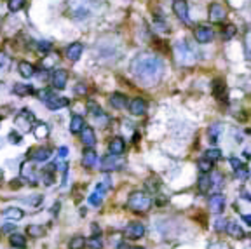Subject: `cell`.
I'll use <instances>...</instances> for the list:
<instances>
[{"mask_svg":"<svg viewBox=\"0 0 251 249\" xmlns=\"http://www.w3.org/2000/svg\"><path fill=\"white\" fill-rule=\"evenodd\" d=\"M164 71V63L159 56L141 52L131 61V73L145 86H156Z\"/></svg>","mask_w":251,"mask_h":249,"instance_id":"1","label":"cell"},{"mask_svg":"<svg viewBox=\"0 0 251 249\" xmlns=\"http://www.w3.org/2000/svg\"><path fill=\"white\" fill-rule=\"evenodd\" d=\"M173 51H175L176 61H178L182 67H192V65L197 61V52H195V49L192 47L187 40H178V42L175 44Z\"/></svg>","mask_w":251,"mask_h":249,"instance_id":"2","label":"cell"},{"mask_svg":"<svg viewBox=\"0 0 251 249\" xmlns=\"http://www.w3.org/2000/svg\"><path fill=\"white\" fill-rule=\"evenodd\" d=\"M152 199L150 195L147 194V192H141V190H136V192H133L131 195H129L128 199V209H131L133 213H148L152 207Z\"/></svg>","mask_w":251,"mask_h":249,"instance_id":"3","label":"cell"},{"mask_svg":"<svg viewBox=\"0 0 251 249\" xmlns=\"http://www.w3.org/2000/svg\"><path fill=\"white\" fill-rule=\"evenodd\" d=\"M100 166H101V171L108 173V171H120L124 167V162H122V158H120V155L108 154L101 158Z\"/></svg>","mask_w":251,"mask_h":249,"instance_id":"4","label":"cell"},{"mask_svg":"<svg viewBox=\"0 0 251 249\" xmlns=\"http://www.w3.org/2000/svg\"><path fill=\"white\" fill-rule=\"evenodd\" d=\"M124 235H126V239H129V241H138V239H141L145 235V225L143 223H129L128 226H126V230H124Z\"/></svg>","mask_w":251,"mask_h":249,"instance_id":"5","label":"cell"},{"mask_svg":"<svg viewBox=\"0 0 251 249\" xmlns=\"http://www.w3.org/2000/svg\"><path fill=\"white\" fill-rule=\"evenodd\" d=\"M35 122V115L32 113L30 110H21L20 113H18V117H16V124L20 127H23V131H30L32 129V124Z\"/></svg>","mask_w":251,"mask_h":249,"instance_id":"6","label":"cell"},{"mask_svg":"<svg viewBox=\"0 0 251 249\" xmlns=\"http://www.w3.org/2000/svg\"><path fill=\"white\" fill-rule=\"evenodd\" d=\"M51 148H44V146H39V148H32L28 152V157L35 160V162H47L51 158Z\"/></svg>","mask_w":251,"mask_h":249,"instance_id":"7","label":"cell"},{"mask_svg":"<svg viewBox=\"0 0 251 249\" xmlns=\"http://www.w3.org/2000/svg\"><path fill=\"white\" fill-rule=\"evenodd\" d=\"M225 16H227V11H225V7H223L222 4H211L209 7H207V18L211 21H223L225 20Z\"/></svg>","mask_w":251,"mask_h":249,"instance_id":"8","label":"cell"},{"mask_svg":"<svg viewBox=\"0 0 251 249\" xmlns=\"http://www.w3.org/2000/svg\"><path fill=\"white\" fill-rule=\"evenodd\" d=\"M52 87L54 89H65L67 87V82H68V71L60 68V70H54L52 71Z\"/></svg>","mask_w":251,"mask_h":249,"instance_id":"9","label":"cell"},{"mask_svg":"<svg viewBox=\"0 0 251 249\" xmlns=\"http://www.w3.org/2000/svg\"><path fill=\"white\" fill-rule=\"evenodd\" d=\"M225 204H227V201H225V197L222 194H213L209 197V211L211 213L222 214L223 209H225Z\"/></svg>","mask_w":251,"mask_h":249,"instance_id":"10","label":"cell"},{"mask_svg":"<svg viewBox=\"0 0 251 249\" xmlns=\"http://www.w3.org/2000/svg\"><path fill=\"white\" fill-rule=\"evenodd\" d=\"M173 11H175L176 18L185 23H188V4L187 0H175L173 2Z\"/></svg>","mask_w":251,"mask_h":249,"instance_id":"11","label":"cell"},{"mask_svg":"<svg viewBox=\"0 0 251 249\" xmlns=\"http://www.w3.org/2000/svg\"><path fill=\"white\" fill-rule=\"evenodd\" d=\"M213 30L209 26H206V24H203V26H197L195 28V40L199 44H207V42H211L213 39Z\"/></svg>","mask_w":251,"mask_h":249,"instance_id":"12","label":"cell"},{"mask_svg":"<svg viewBox=\"0 0 251 249\" xmlns=\"http://www.w3.org/2000/svg\"><path fill=\"white\" fill-rule=\"evenodd\" d=\"M46 107L49 108V110H61V108L68 107L70 105V99L68 98H58V96H51L49 99H46L44 101Z\"/></svg>","mask_w":251,"mask_h":249,"instance_id":"13","label":"cell"},{"mask_svg":"<svg viewBox=\"0 0 251 249\" xmlns=\"http://www.w3.org/2000/svg\"><path fill=\"white\" fill-rule=\"evenodd\" d=\"M80 139H82V143L86 146H89V148H92V146L96 145V135H94V129L89 126H84L82 131H80Z\"/></svg>","mask_w":251,"mask_h":249,"instance_id":"14","label":"cell"},{"mask_svg":"<svg viewBox=\"0 0 251 249\" xmlns=\"http://www.w3.org/2000/svg\"><path fill=\"white\" fill-rule=\"evenodd\" d=\"M84 52V45L80 42H73L67 47V58L70 61H79Z\"/></svg>","mask_w":251,"mask_h":249,"instance_id":"15","label":"cell"},{"mask_svg":"<svg viewBox=\"0 0 251 249\" xmlns=\"http://www.w3.org/2000/svg\"><path fill=\"white\" fill-rule=\"evenodd\" d=\"M129 112H131L133 115H136V117L143 115L145 112H147V103H145V99L143 98L131 99V103H129Z\"/></svg>","mask_w":251,"mask_h":249,"instance_id":"16","label":"cell"},{"mask_svg":"<svg viewBox=\"0 0 251 249\" xmlns=\"http://www.w3.org/2000/svg\"><path fill=\"white\" fill-rule=\"evenodd\" d=\"M124 150H126V141L122 138H112L110 143H108V152L114 155H122Z\"/></svg>","mask_w":251,"mask_h":249,"instance_id":"17","label":"cell"},{"mask_svg":"<svg viewBox=\"0 0 251 249\" xmlns=\"http://www.w3.org/2000/svg\"><path fill=\"white\" fill-rule=\"evenodd\" d=\"M96 162H98V154H96L92 148H86L84 150V157H82V166L88 167V169H92V167L96 166Z\"/></svg>","mask_w":251,"mask_h":249,"instance_id":"18","label":"cell"},{"mask_svg":"<svg viewBox=\"0 0 251 249\" xmlns=\"http://www.w3.org/2000/svg\"><path fill=\"white\" fill-rule=\"evenodd\" d=\"M225 232H227L228 235H232V237H235V239L244 237V230L241 228L239 223L234 222V220H227V226H225Z\"/></svg>","mask_w":251,"mask_h":249,"instance_id":"19","label":"cell"},{"mask_svg":"<svg viewBox=\"0 0 251 249\" xmlns=\"http://www.w3.org/2000/svg\"><path fill=\"white\" fill-rule=\"evenodd\" d=\"M21 178L30 183H35L37 178H35V167H33V164H30V162L21 164Z\"/></svg>","mask_w":251,"mask_h":249,"instance_id":"20","label":"cell"},{"mask_svg":"<svg viewBox=\"0 0 251 249\" xmlns=\"http://www.w3.org/2000/svg\"><path fill=\"white\" fill-rule=\"evenodd\" d=\"M110 105L115 110H122V108L128 107V98L124 94H120V92H114V94L110 96Z\"/></svg>","mask_w":251,"mask_h":249,"instance_id":"21","label":"cell"},{"mask_svg":"<svg viewBox=\"0 0 251 249\" xmlns=\"http://www.w3.org/2000/svg\"><path fill=\"white\" fill-rule=\"evenodd\" d=\"M9 244H11L12 248H16V249H24V248H26V237H24L23 233L12 232L11 237H9Z\"/></svg>","mask_w":251,"mask_h":249,"instance_id":"22","label":"cell"},{"mask_svg":"<svg viewBox=\"0 0 251 249\" xmlns=\"http://www.w3.org/2000/svg\"><path fill=\"white\" fill-rule=\"evenodd\" d=\"M18 70H20V75L23 77V79H32L33 75H35V67L33 65H30L28 61H21L20 65H18Z\"/></svg>","mask_w":251,"mask_h":249,"instance_id":"23","label":"cell"},{"mask_svg":"<svg viewBox=\"0 0 251 249\" xmlns=\"http://www.w3.org/2000/svg\"><path fill=\"white\" fill-rule=\"evenodd\" d=\"M213 186L211 183V178H209V174L207 173H201L199 180H197V188H199L201 194H206V192H209V188Z\"/></svg>","mask_w":251,"mask_h":249,"instance_id":"24","label":"cell"},{"mask_svg":"<svg viewBox=\"0 0 251 249\" xmlns=\"http://www.w3.org/2000/svg\"><path fill=\"white\" fill-rule=\"evenodd\" d=\"M84 126H86V120H84L82 115H73L70 119V133L72 135H79Z\"/></svg>","mask_w":251,"mask_h":249,"instance_id":"25","label":"cell"},{"mask_svg":"<svg viewBox=\"0 0 251 249\" xmlns=\"http://www.w3.org/2000/svg\"><path fill=\"white\" fill-rule=\"evenodd\" d=\"M12 92L16 96H30L33 92V87L30 86V84H14V87H12Z\"/></svg>","mask_w":251,"mask_h":249,"instance_id":"26","label":"cell"},{"mask_svg":"<svg viewBox=\"0 0 251 249\" xmlns=\"http://www.w3.org/2000/svg\"><path fill=\"white\" fill-rule=\"evenodd\" d=\"M2 214H4V218H7V220H21V218L24 216V211L20 209V207H7Z\"/></svg>","mask_w":251,"mask_h":249,"instance_id":"27","label":"cell"},{"mask_svg":"<svg viewBox=\"0 0 251 249\" xmlns=\"http://www.w3.org/2000/svg\"><path fill=\"white\" fill-rule=\"evenodd\" d=\"M26 233L32 239H40L46 233V228L42 225H28L26 226Z\"/></svg>","mask_w":251,"mask_h":249,"instance_id":"28","label":"cell"},{"mask_svg":"<svg viewBox=\"0 0 251 249\" xmlns=\"http://www.w3.org/2000/svg\"><path fill=\"white\" fill-rule=\"evenodd\" d=\"M222 124H211L209 126V131H207V135H209V139H211V143L215 145V143H218V136L222 135Z\"/></svg>","mask_w":251,"mask_h":249,"instance_id":"29","label":"cell"},{"mask_svg":"<svg viewBox=\"0 0 251 249\" xmlns=\"http://www.w3.org/2000/svg\"><path fill=\"white\" fill-rule=\"evenodd\" d=\"M86 248V237L82 235H75L68 241V249H84Z\"/></svg>","mask_w":251,"mask_h":249,"instance_id":"30","label":"cell"},{"mask_svg":"<svg viewBox=\"0 0 251 249\" xmlns=\"http://www.w3.org/2000/svg\"><path fill=\"white\" fill-rule=\"evenodd\" d=\"M154 26H156V30H159V32H169V24L166 23V20H164V16H160V14H156L154 16Z\"/></svg>","mask_w":251,"mask_h":249,"instance_id":"31","label":"cell"},{"mask_svg":"<svg viewBox=\"0 0 251 249\" xmlns=\"http://www.w3.org/2000/svg\"><path fill=\"white\" fill-rule=\"evenodd\" d=\"M145 188H147L150 194H156L160 188V180L156 178V176H152V178H148L147 181H145Z\"/></svg>","mask_w":251,"mask_h":249,"instance_id":"32","label":"cell"},{"mask_svg":"<svg viewBox=\"0 0 251 249\" xmlns=\"http://www.w3.org/2000/svg\"><path fill=\"white\" fill-rule=\"evenodd\" d=\"M197 167H199L201 173H211L213 171V160H209L207 157H201L197 160Z\"/></svg>","mask_w":251,"mask_h":249,"instance_id":"33","label":"cell"},{"mask_svg":"<svg viewBox=\"0 0 251 249\" xmlns=\"http://www.w3.org/2000/svg\"><path fill=\"white\" fill-rule=\"evenodd\" d=\"M40 180H42V183H44L46 186H51L52 183H54V174H52V167L47 166L44 171H42V176H40Z\"/></svg>","mask_w":251,"mask_h":249,"instance_id":"34","label":"cell"},{"mask_svg":"<svg viewBox=\"0 0 251 249\" xmlns=\"http://www.w3.org/2000/svg\"><path fill=\"white\" fill-rule=\"evenodd\" d=\"M32 131H33V135L37 136V138H46V136L49 135V126L47 124H37L35 127H32Z\"/></svg>","mask_w":251,"mask_h":249,"instance_id":"35","label":"cell"},{"mask_svg":"<svg viewBox=\"0 0 251 249\" xmlns=\"http://www.w3.org/2000/svg\"><path fill=\"white\" fill-rule=\"evenodd\" d=\"M86 246L91 249H101L103 248V241H101V235H92L86 241Z\"/></svg>","mask_w":251,"mask_h":249,"instance_id":"36","label":"cell"},{"mask_svg":"<svg viewBox=\"0 0 251 249\" xmlns=\"http://www.w3.org/2000/svg\"><path fill=\"white\" fill-rule=\"evenodd\" d=\"M35 49L40 52V54H49L52 49V44L47 42V40H39V42L35 44Z\"/></svg>","mask_w":251,"mask_h":249,"instance_id":"37","label":"cell"},{"mask_svg":"<svg viewBox=\"0 0 251 249\" xmlns=\"http://www.w3.org/2000/svg\"><path fill=\"white\" fill-rule=\"evenodd\" d=\"M89 204H92V206H96V207H100L101 204H103V194L96 190L94 194L89 195Z\"/></svg>","mask_w":251,"mask_h":249,"instance_id":"38","label":"cell"},{"mask_svg":"<svg viewBox=\"0 0 251 249\" xmlns=\"http://www.w3.org/2000/svg\"><path fill=\"white\" fill-rule=\"evenodd\" d=\"M24 2H26V0H9V2H7L9 11H11V12L21 11V9L24 7Z\"/></svg>","mask_w":251,"mask_h":249,"instance_id":"39","label":"cell"},{"mask_svg":"<svg viewBox=\"0 0 251 249\" xmlns=\"http://www.w3.org/2000/svg\"><path fill=\"white\" fill-rule=\"evenodd\" d=\"M204 155H206L209 160L215 162V160H220V158H222V150H218V148H209V150H206Z\"/></svg>","mask_w":251,"mask_h":249,"instance_id":"40","label":"cell"},{"mask_svg":"<svg viewBox=\"0 0 251 249\" xmlns=\"http://www.w3.org/2000/svg\"><path fill=\"white\" fill-rule=\"evenodd\" d=\"M235 33H237V28H235L234 24H227V28L223 30V39H225V40H230L232 37L235 35Z\"/></svg>","mask_w":251,"mask_h":249,"instance_id":"41","label":"cell"},{"mask_svg":"<svg viewBox=\"0 0 251 249\" xmlns=\"http://www.w3.org/2000/svg\"><path fill=\"white\" fill-rule=\"evenodd\" d=\"M88 110H89V113H91V115H94V117H98V115L105 113V112L101 110V108L98 107V105H96L94 101H89V103H88Z\"/></svg>","mask_w":251,"mask_h":249,"instance_id":"42","label":"cell"},{"mask_svg":"<svg viewBox=\"0 0 251 249\" xmlns=\"http://www.w3.org/2000/svg\"><path fill=\"white\" fill-rule=\"evenodd\" d=\"M23 202L28 206H39L42 202V195H33V199H23Z\"/></svg>","mask_w":251,"mask_h":249,"instance_id":"43","label":"cell"},{"mask_svg":"<svg viewBox=\"0 0 251 249\" xmlns=\"http://www.w3.org/2000/svg\"><path fill=\"white\" fill-rule=\"evenodd\" d=\"M225 89V86H223L222 80H215V86H213V91H215V94L218 96V98H223L222 91Z\"/></svg>","mask_w":251,"mask_h":249,"instance_id":"44","label":"cell"},{"mask_svg":"<svg viewBox=\"0 0 251 249\" xmlns=\"http://www.w3.org/2000/svg\"><path fill=\"white\" fill-rule=\"evenodd\" d=\"M225 226H227V220H225V218H218V220L215 222L216 232H225Z\"/></svg>","mask_w":251,"mask_h":249,"instance_id":"45","label":"cell"},{"mask_svg":"<svg viewBox=\"0 0 251 249\" xmlns=\"http://www.w3.org/2000/svg\"><path fill=\"white\" fill-rule=\"evenodd\" d=\"M230 166H232V169L234 171H237V169H241V167H244V164H243V160L241 158H237V157H230Z\"/></svg>","mask_w":251,"mask_h":249,"instance_id":"46","label":"cell"},{"mask_svg":"<svg viewBox=\"0 0 251 249\" xmlns=\"http://www.w3.org/2000/svg\"><path fill=\"white\" fill-rule=\"evenodd\" d=\"M248 174H250V171H248V167H241V169L235 171V178H239V180H246L248 178Z\"/></svg>","mask_w":251,"mask_h":249,"instance_id":"47","label":"cell"},{"mask_svg":"<svg viewBox=\"0 0 251 249\" xmlns=\"http://www.w3.org/2000/svg\"><path fill=\"white\" fill-rule=\"evenodd\" d=\"M9 141H11L12 145H18V143H21V135H20V133H14V131H12L11 135H9Z\"/></svg>","mask_w":251,"mask_h":249,"instance_id":"48","label":"cell"},{"mask_svg":"<svg viewBox=\"0 0 251 249\" xmlns=\"http://www.w3.org/2000/svg\"><path fill=\"white\" fill-rule=\"evenodd\" d=\"M51 96H54V92L49 91V89H42V91L39 92V98L42 99V101H46V99H49Z\"/></svg>","mask_w":251,"mask_h":249,"instance_id":"49","label":"cell"},{"mask_svg":"<svg viewBox=\"0 0 251 249\" xmlns=\"http://www.w3.org/2000/svg\"><path fill=\"white\" fill-rule=\"evenodd\" d=\"M9 65V56L5 52H0V68H4Z\"/></svg>","mask_w":251,"mask_h":249,"instance_id":"50","label":"cell"},{"mask_svg":"<svg viewBox=\"0 0 251 249\" xmlns=\"http://www.w3.org/2000/svg\"><path fill=\"white\" fill-rule=\"evenodd\" d=\"M75 92H77V94H86V92H88V87L84 86V84H77Z\"/></svg>","mask_w":251,"mask_h":249,"instance_id":"51","label":"cell"},{"mask_svg":"<svg viewBox=\"0 0 251 249\" xmlns=\"http://www.w3.org/2000/svg\"><path fill=\"white\" fill-rule=\"evenodd\" d=\"M67 155H68V148H67V146H61L60 150H58V157H60V158H65Z\"/></svg>","mask_w":251,"mask_h":249,"instance_id":"52","label":"cell"},{"mask_svg":"<svg viewBox=\"0 0 251 249\" xmlns=\"http://www.w3.org/2000/svg\"><path fill=\"white\" fill-rule=\"evenodd\" d=\"M91 230H92V235H101V228L98 226V223H92Z\"/></svg>","mask_w":251,"mask_h":249,"instance_id":"53","label":"cell"},{"mask_svg":"<svg viewBox=\"0 0 251 249\" xmlns=\"http://www.w3.org/2000/svg\"><path fill=\"white\" fill-rule=\"evenodd\" d=\"M14 230H16V225H11V223L2 226V232H14Z\"/></svg>","mask_w":251,"mask_h":249,"instance_id":"54","label":"cell"},{"mask_svg":"<svg viewBox=\"0 0 251 249\" xmlns=\"http://www.w3.org/2000/svg\"><path fill=\"white\" fill-rule=\"evenodd\" d=\"M115 249H131V246L128 244V241H122V242H119V244H117Z\"/></svg>","mask_w":251,"mask_h":249,"instance_id":"55","label":"cell"},{"mask_svg":"<svg viewBox=\"0 0 251 249\" xmlns=\"http://www.w3.org/2000/svg\"><path fill=\"white\" fill-rule=\"evenodd\" d=\"M39 79H40V80H44V82H46V80L49 79V73H47V70H42V71H40V73H39Z\"/></svg>","mask_w":251,"mask_h":249,"instance_id":"56","label":"cell"},{"mask_svg":"<svg viewBox=\"0 0 251 249\" xmlns=\"http://www.w3.org/2000/svg\"><path fill=\"white\" fill-rule=\"evenodd\" d=\"M241 220H243L246 225H251V216H250V214H243V216H241Z\"/></svg>","mask_w":251,"mask_h":249,"instance_id":"57","label":"cell"},{"mask_svg":"<svg viewBox=\"0 0 251 249\" xmlns=\"http://www.w3.org/2000/svg\"><path fill=\"white\" fill-rule=\"evenodd\" d=\"M58 209H60V202H56L54 206H52V214H58V213H60Z\"/></svg>","mask_w":251,"mask_h":249,"instance_id":"58","label":"cell"},{"mask_svg":"<svg viewBox=\"0 0 251 249\" xmlns=\"http://www.w3.org/2000/svg\"><path fill=\"white\" fill-rule=\"evenodd\" d=\"M243 199H244V201H250V194H248V192H246V190H244V192H243Z\"/></svg>","mask_w":251,"mask_h":249,"instance_id":"59","label":"cell"},{"mask_svg":"<svg viewBox=\"0 0 251 249\" xmlns=\"http://www.w3.org/2000/svg\"><path fill=\"white\" fill-rule=\"evenodd\" d=\"M4 178V173H2V169H0V180Z\"/></svg>","mask_w":251,"mask_h":249,"instance_id":"60","label":"cell"},{"mask_svg":"<svg viewBox=\"0 0 251 249\" xmlns=\"http://www.w3.org/2000/svg\"><path fill=\"white\" fill-rule=\"evenodd\" d=\"M135 249H143V248H135Z\"/></svg>","mask_w":251,"mask_h":249,"instance_id":"61","label":"cell"}]
</instances>
